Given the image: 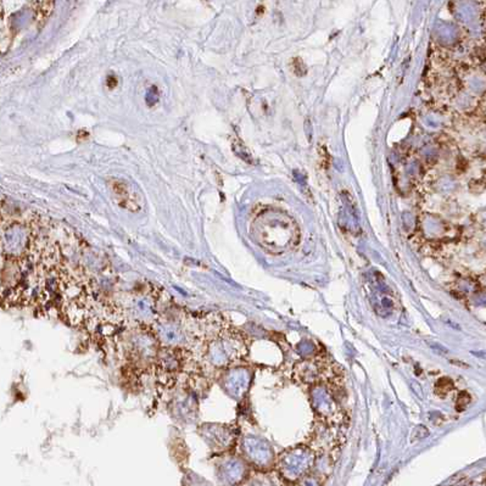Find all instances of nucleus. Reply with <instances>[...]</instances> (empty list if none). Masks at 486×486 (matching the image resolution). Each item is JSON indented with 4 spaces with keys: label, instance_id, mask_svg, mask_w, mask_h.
<instances>
[{
    "label": "nucleus",
    "instance_id": "f257e3e1",
    "mask_svg": "<svg viewBox=\"0 0 486 486\" xmlns=\"http://www.w3.org/2000/svg\"><path fill=\"white\" fill-rule=\"evenodd\" d=\"M254 237L262 248L279 254L295 245L299 229L285 212L270 208L261 212L253 223Z\"/></svg>",
    "mask_w": 486,
    "mask_h": 486
},
{
    "label": "nucleus",
    "instance_id": "20e7f679",
    "mask_svg": "<svg viewBox=\"0 0 486 486\" xmlns=\"http://www.w3.org/2000/svg\"><path fill=\"white\" fill-rule=\"evenodd\" d=\"M158 335L162 341L171 346L182 345L186 343V330L175 322H163L158 325Z\"/></svg>",
    "mask_w": 486,
    "mask_h": 486
},
{
    "label": "nucleus",
    "instance_id": "f03ea898",
    "mask_svg": "<svg viewBox=\"0 0 486 486\" xmlns=\"http://www.w3.org/2000/svg\"><path fill=\"white\" fill-rule=\"evenodd\" d=\"M154 303L148 296H137L129 301L127 315L139 323H146L154 317Z\"/></svg>",
    "mask_w": 486,
    "mask_h": 486
},
{
    "label": "nucleus",
    "instance_id": "7ed1b4c3",
    "mask_svg": "<svg viewBox=\"0 0 486 486\" xmlns=\"http://www.w3.org/2000/svg\"><path fill=\"white\" fill-rule=\"evenodd\" d=\"M111 191H113V196L116 199L117 203L122 208H128L131 211H137L138 208L136 205H139L136 200L132 188L129 187L128 184H126L122 181H113V183L110 184Z\"/></svg>",
    "mask_w": 486,
    "mask_h": 486
}]
</instances>
